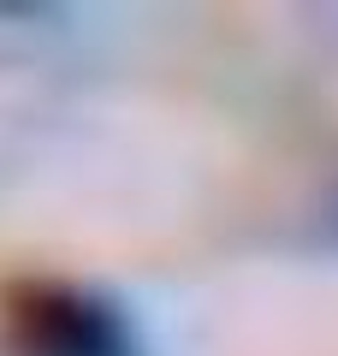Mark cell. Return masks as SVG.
Segmentation results:
<instances>
[{
  "label": "cell",
  "instance_id": "1",
  "mask_svg": "<svg viewBox=\"0 0 338 356\" xmlns=\"http://www.w3.org/2000/svg\"><path fill=\"white\" fill-rule=\"evenodd\" d=\"M18 344L30 356H137L131 327L95 297L42 291L18 309Z\"/></svg>",
  "mask_w": 338,
  "mask_h": 356
}]
</instances>
